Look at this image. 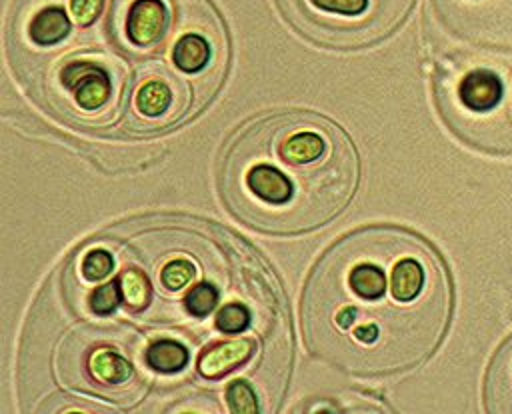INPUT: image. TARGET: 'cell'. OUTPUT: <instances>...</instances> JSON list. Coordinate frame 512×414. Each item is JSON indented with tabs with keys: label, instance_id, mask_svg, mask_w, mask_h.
Returning <instances> with one entry per match:
<instances>
[{
	"label": "cell",
	"instance_id": "6da1fadb",
	"mask_svg": "<svg viewBox=\"0 0 512 414\" xmlns=\"http://www.w3.org/2000/svg\"><path fill=\"white\" fill-rule=\"evenodd\" d=\"M12 72L58 124L98 136H154L200 114L228 68L210 0H16Z\"/></svg>",
	"mask_w": 512,
	"mask_h": 414
},
{
	"label": "cell",
	"instance_id": "7a4b0ae2",
	"mask_svg": "<svg viewBox=\"0 0 512 414\" xmlns=\"http://www.w3.org/2000/svg\"><path fill=\"white\" fill-rule=\"evenodd\" d=\"M452 314V284L436 248L416 232L376 224L332 244L302 294L310 352L364 378L424 364Z\"/></svg>",
	"mask_w": 512,
	"mask_h": 414
},
{
	"label": "cell",
	"instance_id": "3957f363",
	"mask_svg": "<svg viewBox=\"0 0 512 414\" xmlns=\"http://www.w3.org/2000/svg\"><path fill=\"white\" fill-rule=\"evenodd\" d=\"M358 178L350 136L308 110H280L246 122L226 142L218 164V190L228 212L266 234L326 226L348 208Z\"/></svg>",
	"mask_w": 512,
	"mask_h": 414
},
{
	"label": "cell",
	"instance_id": "277c9868",
	"mask_svg": "<svg viewBox=\"0 0 512 414\" xmlns=\"http://www.w3.org/2000/svg\"><path fill=\"white\" fill-rule=\"evenodd\" d=\"M434 98L442 120L462 142L512 154L506 58L478 50L446 56L434 72Z\"/></svg>",
	"mask_w": 512,
	"mask_h": 414
},
{
	"label": "cell",
	"instance_id": "5b68a950",
	"mask_svg": "<svg viewBox=\"0 0 512 414\" xmlns=\"http://www.w3.org/2000/svg\"><path fill=\"white\" fill-rule=\"evenodd\" d=\"M284 20L330 50H360L388 38L414 0H274Z\"/></svg>",
	"mask_w": 512,
	"mask_h": 414
},
{
	"label": "cell",
	"instance_id": "8992f818",
	"mask_svg": "<svg viewBox=\"0 0 512 414\" xmlns=\"http://www.w3.org/2000/svg\"><path fill=\"white\" fill-rule=\"evenodd\" d=\"M436 24L466 50L512 52V0H430Z\"/></svg>",
	"mask_w": 512,
	"mask_h": 414
},
{
	"label": "cell",
	"instance_id": "52a82bcc",
	"mask_svg": "<svg viewBox=\"0 0 512 414\" xmlns=\"http://www.w3.org/2000/svg\"><path fill=\"white\" fill-rule=\"evenodd\" d=\"M486 410L512 414V336L496 352L486 374Z\"/></svg>",
	"mask_w": 512,
	"mask_h": 414
},
{
	"label": "cell",
	"instance_id": "ba28073f",
	"mask_svg": "<svg viewBox=\"0 0 512 414\" xmlns=\"http://www.w3.org/2000/svg\"><path fill=\"white\" fill-rule=\"evenodd\" d=\"M254 346L256 344L252 338H234L214 344L200 356V372L206 378H220L222 374L244 364L252 356Z\"/></svg>",
	"mask_w": 512,
	"mask_h": 414
},
{
	"label": "cell",
	"instance_id": "9c48e42d",
	"mask_svg": "<svg viewBox=\"0 0 512 414\" xmlns=\"http://www.w3.org/2000/svg\"><path fill=\"white\" fill-rule=\"evenodd\" d=\"M88 370L100 386L118 388V386L128 384L132 378L130 362L122 354H118L110 348H96L90 356Z\"/></svg>",
	"mask_w": 512,
	"mask_h": 414
},
{
	"label": "cell",
	"instance_id": "30bf717a",
	"mask_svg": "<svg viewBox=\"0 0 512 414\" xmlns=\"http://www.w3.org/2000/svg\"><path fill=\"white\" fill-rule=\"evenodd\" d=\"M144 362L148 368L162 374L180 372L188 364V350L176 340L160 338L146 348Z\"/></svg>",
	"mask_w": 512,
	"mask_h": 414
},
{
	"label": "cell",
	"instance_id": "8fae6325",
	"mask_svg": "<svg viewBox=\"0 0 512 414\" xmlns=\"http://www.w3.org/2000/svg\"><path fill=\"white\" fill-rule=\"evenodd\" d=\"M196 276V270H194V264L184 258V256H178L170 262H166L160 270V286L168 292H180L182 288H186Z\"/></svg>",
	"mask_w": 512,
	"mask_h": 414
},
{
	"label": "cell",
	"instance_id": "7c38bea8",
	"mask_svg": "<svg viewBox=\"0 0 512 414\" xmlns=\"http://www.w3.org/2000/svg\"><path fill=\"white\" fill-rule=\"evenodd\" d=\"M220 292L216 286L212 284H196L194 288H190L188 296H186V310L192 318H206L214 306L218 304Z\"/></svg>",
	"mask_w": 512,
	"mask_h": 414
},
{
	"label": "cell",
	"instance_id": "4fadbf2b",
	"mask_svg": "<svg viewBox=\"0 0 512 414\" xmlns=\"http://www.w3.org/2000/svg\"><path fill=\"white\" fill-rule=\"evenodd\" d=\"M114 270V258L104 248H94L84 254L80 264V274L88 282H100Z\"/></svg>",
	"mask_w": 512,
	"mask_h": 414
},
{
	"label": "cell",
	"instance_id": "5bb4252c",
	"mask_svg": "<svg viewBox=\"0 0 512 414\" xmlns=\"http://www.w3.org/2000/svg\"><path fill=\"white\" fill-rule=\"evenodd\" d=\"M120 292L132 310H138L148 300V282L138 270H124L120 278Z\"/></svg>",
	"mask_w": 512,
	"mask_h": 414
},
{
	"label": "cell",
	"instance_id": "9a60e30c",
	"mask_svg": "<svg viewBox=\"0 0 512 414\" xmlns=\"http://www.w3.org/2000/svg\"><path fill=\"white\" fill-rule=\"evenodd\" d=\"M248 324H250V310L246 308V304H240V302L226 304L216 316V328L222 334H238Z\"/></svg>",
	"mask_w": 512,
	"mask_h": 414
},
{
	"label": "cell",
	"instance_id": "2e32d148",
	"mask_svg": "<svg viewBox=\"0 0 512 414\" xmlns=\"http://www.w3.org/2000/svg\"><path fill=\"white\" fill-rule=\"evenodd\" d=\"M120 288L114 284V282H110V284H106V286H100V288H96L94 292H92V296H90V308H92V312L94 314H108V312H112L118 304H120Z\"/></svg>",
	"mask_w": 512,
	"mask_h": 414
},
{
	"label": "cell",
	"instance_id": "e0dca14e",
	"mask_svg": "<svg viewBox=\"0 0 512 414\" xmlns=\"http://www.w3.org/2000/svg\"><path fill=\"white\" fill-rule=\"evenodd\" d=\"M226 398L234 412H256V396L246 382H232L226 390Z\"/></svg>",
	"mask_w": 512,
	"mask_h": 414
},
{
	"label": "cell",
	"instance_id": "ac0fdd59",
	"mask_svg": "<svg viewBox=\"0 0 512 414\" xmlns=\"http://www.w3.org/2000/svg\"><path fill=\"white\" fill-rule=\"evenodd\" d=\"M508 66V114H510V128H512V60L506 58Z\"/></svg>",
	"mask_w": 512,
	"mask_h": 414
}]
</instances>
